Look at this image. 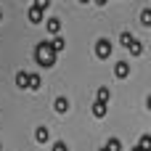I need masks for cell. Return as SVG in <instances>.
<instances>
[{
    "label": "cell",
    "mask_w": 151,
    "mask_h": 151,
    "mask_svg": "<svg viewBox=\"0 0 151 151\" xmlns=\"http://www.w3.org/2000/svg\"><path fill=\"white\" fill-rule=\"evenodd\" d=\"M56 50L50 48V42L48 40H42V42H37L35 45V61H37V66H42V69H50V66H56Z\"/></svg>",
    "instance_id": "6da1fadb"
},
{
    "label": "cell",
    "mask_w": 151,
    "mask_h": 151,
    "mask_svg": "<svg viewBox=\"0 0 151 151\" xmlns=\"http://www.w3.org/2000/svg\"><path fill=\"white\" fill-rule=\"evenodd\" d=\"M111 50H114V45H111V40H109V37H101V40L96 42V58L106 61V58L111 56Z\"/></svg>",
    "instance_id": "7a4b0ae2"
},
{
    "label": "cell",
    "mask_w": 151,
    "mask_h": 151,
    "mask_svg": "<svg viewBox=\"0 0 151 151\" xmlns=\"http://www.w3.org/2000/svg\"><path fill=\"white\" fill-rule=\"evenodd\" d=\"M27 19H29V24H42V19H45V8H40V5H29V13H27Z\"/></svg>",
    "instance_id": "3957f363"
},
{
    "label": "cell",
    "mask_w": 151,
    "mask_h": 151,
    "mask_svg": "<svg viewBox=\"0 0 151 151\" xmlns=\"http://www.w3.org/2000/svg\"><path fill=\"white\" fill-rule=\"evenodd\" d=\"M114 77L117 80H127L130 77V64L127 61H117L114 64Z\"/></svg>",
    "instance_id": "277c9868"
},
{
    "label": "cell",
    "mask_w": 151,
    "mask_h": 151,
    "mask_svg": "<svg viewBox=\"0 0 151 151\" xmlns=\"http://www.w3.org/2000/svg\"><path fill=\"white\" fill-rule=\"evenodd\" d=\"M48 141H50V130H48L45 125H40V127L35 130V143H42V146H45Z\"/></svg>",
    "instance_id": "5b68a950"
},
{
    "label": "cell",
    "mask_w": 151,
    "mask_h": 151,
    "mask_svg": "<svg viewBox=\"0 0 151 151\" xmlns=\"http://www.w3.org/2000/svg\"><path fill=\"white\" fill-rule=\"evenodd\" d=\"M53 109H56V114H66V111H69V98H66V96H58V98L53 101Z\"/></svg>",
    "instance_id": "8992f818"
},
{
    "label": "cell",
    "mask_w": 151,
    "mask_h": 151,
    "mask_svg": "<svg viewBox=\"0 0 151 151\" xmlns=\"http://www.w3.org/2000/svg\"><path fill=\"white\" fill-rule=\"evenodd\" d=\"M45 29H48V35H58V32H61V19L50 16V19L45 21Z\"/></svg>",
    "instance_id": "52a82bcc"
},
{
    "label": "cell",
    "mask_w": 151,
    "mask_h": 151,
    "mask_svg": "<svg viewBox=\"0 0 151 151\" xmlns=\"http://www.w3.org/2000/svg\"><path fill=\"white\" fill-rule=\"evenodd\" d=\"M106 111H109V104H101V101H96V104H93V117L104 119V117H106Z\"/></svg>",
    "instance_id": "ba28073f"
},
{
    "label": "cell",
    "mask_w": 151,
    "mask_h": 151,
    "mask_svg": "<svg viewBox=\"0 0 151 151\" xmlns=\"http://www.w3.org/2000/svg\"><path fill=\"white\" fill-rule=\"evenodd\" d=\"M40 85H42V77L35 74V72H29V82H27V88H29V90H40Z\"/></svg>",
    "instance_id": "9c48e42d"
},
{
    "label": "cell",
    "mask_w": 151,
    "mask_h": 151,
    "mask_svg": "<svg viewBox=\"0 0 151 151\" xmlns=\"http://www.w3.org/2000/svg\"><path fill=\"white\" fill-rule=\"evenodd\" d=\"M109 98H111V90H109L106 85H101V88H98V93H96V101H101V104H109Z\"/></svg>",
    "instance_id": "30bf717a"
},
{
    "label": "cell",
    "mask_w": 151,
    "mask_h": 151,
    "mask_svg": "<svg viewBox=\"0 0 151 151\" xmlns=\"http://www.w3.org/2000/svg\"><path fill=\"white\" fill-rule=\"evenodd\" d=\"M50 48H53V50H56V53H61V50H64V48H66V40H64V37H61V35H56V37H53V40H50Z\"/></svg>",
    "instance_id": "8fae6325"
},
{
    "label": "cell",
    "mask_w": 151,
    "mask_h": 151,
    "mask_svg": "<svg viewBox=\"0 0 151 151\" xmlns=\"http://www.w3.org/2000/svg\"><path fill=\"white\" fill-rule=\"evenodd\" d=\"M27 82H29V72H16V88L27 90Z\"/></svg>",
    "instance_id": "7c38bea8"
},
{
    "label": "cell",
    "mask_w": 151,
    "mask_h": 151,
    "mask_svg": "<svg viewBox=\"0 0 151 151\" xmlns=\"http://www.w3.org/2000/svg\"><path fill=\"white\" fill-rule=\"evenodd\" d=\"M138 149H141V151H151V135H149V133H146V135H141Z\"/></svg>",
    "instance_id": "4fadbf2b"
},
{
    "label": "cell",
    "mask_w": 151,
    "mask_h": 151,
    "mask_svg": "<svg viewBox=\"0 0 151 151\" xmlns=\"http://www.w3.org/2000/svg\"><path fill=\"white\" fill-rule=\"evenodd\" d=\"M104 149H106V151H122V143H119L117 138H109V143H106Z\"/></svg>",
    "instance_id": "5bb4252c"
},
{
    "label": "cell",
    "mask_w": 151,
    "mask_h": 151,
    "mask_svg": "<svg viewBox=\"0 0 151 151\" xmlns=\"http://www.w3.org/2000/svg\"><path fill=\"white\" fill-rule=\"evenodd\" d=\"M141 24L143 27H151V8H143L141 11Z\"/></svg>",
    "instance_id": "9a60e30c"
},
{
    "label": "cell",
    "mask_w": 151,
    "mask_h": 151,
    "mask_svg": "<svg viewBox=\"0 0 151 151\" xmlns=\"http://www.w3.org/2000/svg\"><path fill=\"white\" fill-rule=\"evenodd\" d=\"M133 40H135V37H133L130 32H122V35H119V42H122L125 48H130V45H133Z\"/></svg>",
    "instance_id": "2e32d148"
},
{
    "label": "cell",
    "mask_w": 151,
    "mask_h": 151,
    "mask_svg": "<svg viewBox=\"0 0 151 151\" xmlns=\"http://www.w3.org/2000/svg\"><path fill=\"white\" fill-rule=\"evenodd\" d=\"M127 50H130V56H141V53H143V45H141L138 40H133V45H130Z\"/></svg>",
    "instance_id": "e0dca14e"
},
{
    "label": "cell",
    "mask_w": 151,
    "mask_h": 151,
    "mask_svg": "<svg viewBox=\"0 0 151 151\" xmlns=\"http://www.w3.org/2000/svg\"><path fill=\"white\" fill-rule=\"evenodd\" d=\"M53 151H69V146H66L64 141H56V143H53Z\"/></svg>",
    "instance_id": "ac0fdd59"
},
{
    "label": "cell",
    "mask_w": 151,
    "mask_h": 151,
    "mask_svg": "<svg viewBox=\"0 0 151 151\" xmlns=\"http://www.w3.org/2000/svg\"><path fill=\"white\" fill-rule=\"evenodd\" d=\"M93 3H96V5H106L109 0H93Z\"/></svg>",
    "instance_id": "d6986e66"
},
{
    "label": "cell",
    "mask_w": 151,
    "mask_h": 151,
    "mask_svg": "<svg viewBox=\"0 0 151 151\" xmlns=\"http://www.w3.org/2000/svg\"><path fill=\"white\" fill-rule=\"evenodd\" d=\"M80 3H85V5H88V3H90V0H80Z\"/></svg>",
    "instance_id": "ffe728a7"
},
{
    "label": "cell",
    "mask_w": 151,
    "mask_h": 151,
    "mask_svg": "<svg viewBox=\"0 0 151 151\" xmlns=\"http://www.w3.org/2000/svg\"><path fill=\"white\" fill-rule=\"evenodd\" d=\"M130 151H141V149H138V146H135V149H130Z\"/></svg>",
    "instance_id": "44dd1931"
},
{
    "label": "cell",
    "mask_w": 151,
    "mask_h": 151,
    "mask_svg": "<svg viewBox=\"0 0 151 151\" xmlns=\"http://www.w3.org/2000/svg\"><path fill=\"white\" fill-rule=\"evenodd\" d=\"M0 21H3V11H0Z\"/></svg>",
    "instance_id": "7402d4cb"
},
{
    "label": "cell",
    "mask_w": 151,
    "mask_h": 151,
    "mask_svg": "<svg viewBox=\"0 0 151 151\" xmlns=\"http://www.w3.org/2000/svg\"><path fill=\"white\" fill-rule=\"evenodd\" d=\"M0 151H3V141H0Z\"/></svg>",
    "instance_id": "603a6c76"
},
{
    "label": "cell",
    "mask_w": 151,
    "mask_h": 151,
    "mask_svg": "<svg viewBox=\"0 0 151 151\" xmlns=\"http://www.w3.org/2000/svg\"><path fill=\"white\" fill-rule=\"evenodd\" d=\"M101 151H106V149H101Z\"/></svg>",
    "instance_id": "cb8c5ba5"
},
{
    "label": "cell",
    "mask_w": 151,
    "mask_h": 151,
    "mask_svg": "<svg viewBox=\"0 0 151 151\" xmlns=\"http://www.w3.org/2000/svg\"><path fill=\"white\" fill-rule=\"evenodd\" d=\"M64 3H66V0H64Z\"/></svg>",
    "instance_id": "d4e9b609"
}]
</instances>
